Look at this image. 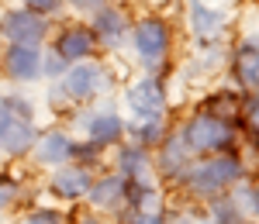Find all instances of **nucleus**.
<instances>
[{
  "label": "nucleus",
  "instance_id": "nucleus-20",
  "mask_svg": "<svg viewBox=\"0 0 259 224\" xmlns=\"http://www.w3.org/2000/svg\"><path fill=\"white\" fill-rule=\"evenodd\" d=\"M66 69H69V66H66V62H62L56 52H52L49 59H41V73H45V76H62Z\"/></svg>",
  "mask_w": 259,
  "mask_h": 224
},
{
  "label": "nucleus",
  "instance_id": "nucleus-27",
  "mask_svg": "<svg viewBox=\"0 0 259 224\" xmlns=\"http://www.w3.org/2000/svg\"><path fill=\"white\" fill-rule=\"evenodd\" d=\"M21 224H28V221H21Z\"/></svg>",
  "mask_w": 259,
  "mask_h": 224
},
{
  "label": "nucleus",
  "instance_id": "nucleus-10",
  "mask_svg": "<svg viewBox=\"0 0 259 224\" xmlns=\"http://www.w3.org/2000/svg\"><path fill=\"white\" fill-rule=\"evenodd\" d=\"M94 38L104 45V48H118L121 41L128 38V21L118 7H100L94 11V24H90Z\"/></svg>",
  "mask_w": 259,
  "mask_h": 224
},
{
  "label": "nucleus",
  "instance_id": "nucleus-24",
  "mask_svg": "<svg viewBox=\"0 0 259 224\" xmlns=\"http://www.w3.org/2000/svg\"><path fill=\"white\" fill-rule=\"evenodd\" d=\"M252 207H256V214H259V186L252 190Z\"/></svg>",
  "mask_w": 259,
  "mask_h": 224
},
{
  "label": "nucleus",
  "instance_id": "nucleus-9",
  "mask_svg": "<svg viewBox=\"0 0 259 224\" xmlns=\"http://www.w3.org/2000/svg\"><path fill=\"white\" fill-rule=\"evenodd\" d=\"M4 59V69L14 83H31L41 76V55L35 45H7V52L0 55Z\"/></svg>",
  "mask_w": 259,
  "mask_h": 224
},
{
  "label": "nucleus",
  "instance_id": "nucleus-4",
  "mask_svg": "<svg viewBox=\"0 0 259 224\" xmlns=\"http://www.w3.org/2000/svg\"><path fill=\"white\" fill-rule=\"evenodd\" d=\"M0 35L7 38V45H35L38 48V41L49 35V21L28 7H14L0 18Z\"/></svg>",
  "mask_w": 259,
  "mask_h": 224
},
{
  "label": "nucleus",
  "instance_id": "nucleus-12",
  "mask_svg": "<svg viewBox=\"0 0 259 224\" xmlns=\"http://www.w3.org/2000/svg\"><path fill=\"white\" fill-rule=\"evenodd\" d=\"M90 183L94 180H90L87 165H62V169H56V176H52V193L59 200H80V197H87Z\"/></svg>",
  "mask_w": 259,
  "mask_h": 224
},
{
  "label": "nucleus",
  "instance_id": "nucleus-26",
  "mask_svg": "<svg viewBox=\"0 0 259 224\" xmlns=\"http://www.w3.org/2000/svg\"><path fill=\"white\" fill-rule=\"evenodd\" d=\"M177 224H190V221H177Z\"/></svg>",
  "mask_w": 259,
  "mask_h": 224
},
{
  "label": "nucleus",
  "instance_id": "nucleus-11",
  "mask_svg": "<svg viewBox=\"0 0 259 224\" xmlns=\"http://www.w3.org/2000/svg\"><path fill=\"white\" fill-rule=\"evenodd\" d=\"M73 152H76V142L66 131H45L41 138H35V159L41 165H66Z\"/></svg>",
  "mask_w": 259,
  "mask_h": 224
},
{
  "label": "nucleus",
  "instance_id": "nucleus-13",
  "mask_svg": "<svg viewBox=\"0 0 259 224\" xmlns=\"http://www.w3.org/2000/svg\"><path fill=\"white\" fill-rule=\"evenodd\" d=\"M87 197L97 210H114L128 200V180L124 176H104L100 183H90Z\"/></svg>",
  "mask_w": 259,
  "mask_h": 224
},
{
  "label": "nucleus",
  "instance_id": "nucleus-15",
  "mask_svg": "<svg viewBox=\"0 0 259 224\" xmlns=\"http://www.w3.org/2000/svg\"><path fill=\"white\" fill-rule=\"evenodd\" d=\"M190 28L197 31V38L214 41L221 35V28H225V18H221L218 11H211L207 4L194 0V4H190Z\"/></svg>",
  "mask_w": 259,
  "mask_h": 224
},
{
  "label": "nucleus",
  "instance_id": "nucleus-1",
  "mask_svg": "<svg viewBox=\"0 0 259 224\" xmlns=\"http://www.w3.org/2000/svg\"><path fill=\"white\" fill-rule=\"evenodd\" d=\"M111 86V76H107V69L97 66V62H76V66H69L66 73H62V80L49 90V100L52 103H80V100H90V97H97Z\"/></svg>",
  "mask_w": 259,
  "mask_h": 224
},
{
  "label": "nucleus",
  "instance_id": "nucleus-25",
  "mask_svg": "<svg viewBox=\"0 0 259 224\" xmlns=\"http://www.w3.org/2000/svg\"><path fill=\"white\" fill-rule=\"evenodd\" d=\"M80 224H107V221H97V217H83Z\"/></svg>",
  "mask_w": 259,
  "mask_h": 224
},
{
  "label": "nucleus",
  "instance_id": "nucleus-3",
  "mask_svg": "<svg viewBox=\"0 0 259 224\" xmlns=\"http://www.w3.org/2000/svg\"><path fill=\"white\" fill-rule=\"evenodd\" d=\"M35 121L21 118L18 110H11L7 97H0V152L4 155H24L28 148H35Z\"/></svg>",
  "mask_w": 259,
  "mask_h": 224
},
{
  "label": "nucleus",
  "instance_id": "nucleus-16",
  "mask_svg": "<svg viewBox=\"0 0 259 224\" xmlns=\"http://www.w3.org/2000/svg\"><path fill=\"white\" fill-rule=\"evenodd\" d=\"M235 76L242 86H259V38H249L235 52Z\"/></svg>",
  "mask_w": 259,
  "mask_h": 224
},
{
  "label": "nucleus",
  "instance_id": "nucleus-18",
  "mask_svg": "<svg viewBox=\"0 0 259 224\" xmlns=\"http://www.w3.org/2000/svg\"><path fill=\"white\" fill-rule=\"evenodd\" d=\"M207 114H214V118H232V114H239V103H235V97L232 93H218L214 100L207 103Z\"/></svg>",
  "mask_w": 259,
  "mask_h": 224
},
{
  "label": "nucleus",
  "instance_id": "nucleus-19",
  "mask_svg": "<svg viewBox=\"0 0 259 224\" xmlns=\"http://www.w3.org/2000/svg\"><path fill=\"white\" fill-rule=\"evenodd\" d=\"M62 4H66V0H24V7L35 11V14H41V18H49V14L62 11Z\"/></svg>",
  "mask_w": 259,
  "mask_h": 224
},
{
  "label": "nucleus",
  "instance_id": "nucleus-22",
  "mask_svg": "<svg viewBox=\"0 0 259 224\" xmlns=\"http://www.w3.org/2000/svg\"><path fill=\"white\" fill-rule=\"evenodd\" d=\"M14 197H18V190H14V183H7V180H0V210H4V207L11 204Z\"/></svg>",
  "mask_w": 259,
  "mask_h": 224
},
{
  "label": "nucleus",
  "instance_id": "nucleus-7",
  "mask_svg": "<svg viewBox=\"0 0 259 224\" xmlns=\"http://www.w3.org/2000/svg\"><path fill=\"white\" fill-rule=\"evenodd\" d=\"M132 41H135V48H139V55L149 66H156L162 62V55L169 52V28H166V21L159 18H142L135 24V31H132Z\"/></svg>",
  "mask_w": 259,
  "mask_h": 224
},
{
  "label": "nucleus",
  "instance_id": "nucleus-17",
  "mask_svg": "<svg viewBox=\"0 0 259 224\" xmlns=\"http://www.w3.org/2000/svg\"><path fill=\"white\" fill-rule=\"evenodd\" d=\"M183 162H187V142H183V135H177V138H169L162 145L159 165H162V173H180Z\"/></svg>",
  "mask_w": 259,
  "mask_h": 224
},
{
  "label": "nucleus",
  "instance_id": "nucleus-14",
  "mask_svg": "<svg viewBox=\"0 0 259 224\" xmlns=\"http://www.w3.org/2000/svg\"><path fill=\"white\" fill-rule=\"evenodd\" d=\"M87 131H90V142L104 148V145H114L121 142V135H124V121H121L114 110H104V114H94L90 121H87Z\"/></svg>",
  "mask_w": 259,
  "mask_h": 224
},
{
  "label": "nucleus",
  "instance_id": "nucleus-23",
  "mask_svg": "<svg viewBox=\"0 0 259 224\" xmlns=\"http://www.w3.org/2000/svg\"><path fill=\"white\" fill-rule=\"evenodd\" d=\"M76 11H100L104 7V0H69Z\"/></svg>",
  "mask_w": 259,
  "mask_h": 224
},
{
  "label": "nucleus",
  "instance_id": "nucleus-6",
  "mask_svg": "<svg viewBox=\"0 0 259 224\" xmlns=\"http://www.w3.org/2000/svg\"><path fill=\"white\" fill-rule=\"evenodd\" d=\"M124 100L139 121H159L162 110H166V90L159 80H139L135 86H128Z\"/></svg>",
  "mask_w": 259,
  "mask_h": 224
},
{
  "label": "nucleus",
  "instance_id": "nucleus-2",
  "mask_svg": "<svg viewBox=\"0 0 259 224\" xmlns=\"http://www.w3.org/2000/svg\"><path fill=\"white\" fill-rule=\"evenodd\" d=\"M239 176H242V162L239 159H235V155H218V159H211V162L190 169L187 186H190L197 197H211V193L225 190L228 183H235Z\"/></svg>",
  "mask_w": 259,
  "mask_h": 224
},
{
  "label": "nucleus",
  "instance_id": "nucleus-5",
  "mask_svg": "<svg viewBox=\"0 0 259 224\" xmlns=\"http://www.w3.org/2000/svg\"><path fill=\"white\" fill-rule=\"evenodd\" d=\"M183 142L187 148H197V152H221L232 145V128L214 114H197L183 128Z\"/></svg>",
  "mask_w": 259,
  "mask_h": 224
},
{
  "label": "nucleus",
  "instance_id": "nucleus-21",
  "mask_svg": "<svg viewBox=\"0 0 259 224\" xmlns=\"http://www.w3.org/2000/svg\"><path fill=\"white\" fill-rule=\"evenodd\" d=\"M28 224H62V217L56 210H35V214L28 217Z\"/></svg>",
  "mask_w": 259,
  "mask_h": 224
},
{
  "label": "nucleus",
  "instance_id": "nucleus-8",
  "mask_svg": "<svg viewBox=\"0 0 259 224\" xmlns=\"http://www.w3.org/2000/svg\"><path fill=\"white\" fill-rule=\"evenodd\" d=\"M94 48H97V38L83 24H66L59 35H56V55L66 66H73V62H80V59H90Z\"/></svg>",
  "mask_w": 259,
  "mask_h": 224
}]
</instances>
